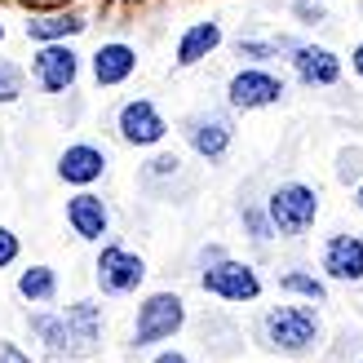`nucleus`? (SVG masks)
<instances>
[{"instance_id": "nucleus-1", "label": "nucleus", "mask_w": 363, "mask_h": 363, "mask_svg": "<svg viewBox=\"0 0 363 363\" xmlns=\"http://www.w3.org/2000/svg\"><path fill=\"white\" fill-rule=\"evenodd\" d=\"M252 341H257L266 354H279V359H311V354L323 350L328 328H323L319 306L288 297L279 306H266V311L252 319Z\"/></svg>"}, {"instance_id": "nucleus-2", "label": "nucleus", "mask_w": 363, "mask_h": 363, "mask_svg": "<svg viewBox=\"0 0 363 363\" xmlns=\"http://www.w3.org/2000/svg\"><path fill=\"white\" fill-rule=\"evenodd\" d=\"M191 323L186 315V297L173 293V288H155V293H147L138 301V311H133V328H129V350H160V346H169V341L182 337V328Z\"/></svg>"}, {"instance_id": "nucleus-3", "label": "nucleus", "mask_w": 363, "mask_h": 363, "mask_svg": "<svg viewBox=\"0 0 363 363\" xmlns=\"http://www.w3.org/2000/svg\"><path fill=\"white\" fill-rule=\"evenodd\" d=\"M262 204H266L270 226H275V240H306V235L315 230L319 213H323L319 191L311 186V182H301V177L275 182V186L262 195Z\"/></svg>"}, {"instance_id": "nucleus-4", "label": "nucleus", "mask_w": 363, "mask_h": 363, "mask_svg": "<svg viewBox=\"0 0 363 363\" xmlns=\"http://www.w3.org/2000/svg\"><path fill=\"white\" fill-rule=\"evenodd\" d=\"M195 279L213 301H226V306H257L266 297V279H262L257 262H244V257H235V252L199 266Z\"/></svg>"}, {"instance_id": "nucleus-5", "label": "nucleus", "mask_w": 363, "mask_h": 363, "mask_svg": "<svg viewBox=\"0 0 363 363\" xmlns=\"http://www.w3.org/2000/svg\"><path fill=\"white\" fill-rule=\"evenodd\" d=\"M182 142H186V151L195 155V160H204L208 169H217V164H226L230 160V151H235V111L226 106V111H217V106H199V111H191V116H182Z\"/></svg>"}, {"instance_id": "nucleus-6", "label": "nucleus", "mask_w": 363, "mask_h": 363, "mask_svg": "<svg viewBox=\"0 0 363 363\" xmlns=\"http://www.w3.org/2000/svg\"><path fill=\"white\" fill-rule=\"evenodd\" d=\"M288 102V80L275 67H257L244 62L240 71H230L226 80V106L235 116H252V111H275Z\"/></svg>"}, {"instance_id": "nucleus-7", "label": "nucleus", "mask_w": 363, "mask_h": 363, "mask_svg": "<svg viewBox=\"0 0 363 363\" xmlns=\"http://www.w3.org/2000/svg\"><path fill=\"white\" fill-rule=\"evenodd\" d=\"M151 266L138 248L120 244V240H106L98 244V257H94V284L102 297H138V288L147 284Z\"/></svg>"}, {"instance_id": "nucleus-8", "label": "nucleus", "mask_w": 363, "mask_h": 363, "mask_svg": "<svg viewBox=\"0 0 363 363\" xmlns=\"http://www.w3.org/2000/svg\"><path fill=\"white\" fill-rule=\"evenodd\" d=\"M84 71V53L71 45V40H58V45H35L31 53V84L49 98H62L76 89Z\"/></svg>"}, {"instance_id": "nucleus-9", "label": "nucleus", "mask_w": 363, "mask_h": 363, "mask_svg": "<svg viewBox=\"0 0 363 363\" xmlns=\"http://www.w3.org/2000/svg\"><path fill=\"white\" fill-rule=\"evenodd\" d=\"M169 133H173V124H169V116L160 111L151 98L120 102V111H116V138L124 142V147H133V151H160Z\"/></svg>"}, {"instance_id": "nucleus-10", "label": "nucleus", "mask_w": 363, "mask_h": 363, "mask_svg": "<svg viewBox=\"0 0 363 363\" xmlns=\"http://www.w3.org/2000/svg\"><path fill=\"white\" fill-rule=\"evenodd\" d=\"M288 71L301 89H337L346 80V58L333 49V45H319V40H306L288 53Z\"/></svg>"}, {"instance_id": "nucleus-11", "label": "nucleus", "mask_w": 363, "mask_h": 363, "mask_svg": "<svg viewBox=\"0 0 363 363\" xmlns=\"http://www.w3.org/2000/svg\"><path fill=\"white\" fill-rule=\"evenodd\" d=\"M319 275L341 288H363V235L359 230H333L319 244Z\"/></svg>"}, {"instance_id": "nucleus-12", "label": "nucleus", "mask_w": 363, "mask_h": 363, "mask_svg": "<svg viewBox=\"0 0 363 363\" xmlns=\"http://www.w3.org/2000/svg\"><path fill=\"white\" fill-rule=\"evenodd\" d=\"M62 217H67V230L76 235L80 244H106L111 240V204L89 186V191H71L67 195V208H62Z\"/></svg>"}, {"instance_id": "nucleus-13", "label": "nucleus", "mask_w": 363, "mask_h": 363, "mask_svg": "<svg viewBox=\"0 0 363 363\" xmlns=\"http://www.w3.org/2000/svg\"><path fill=\"white\" fill-rule=\"evenodd\" d=\"M62 328H67V359H94L102 350V333H106L102 306L94 297L71 301L62 311Z\"/></svg>"}, {"instance_id": "nucleus-14", "label": "nucleus", "mask_w": 363, "mask_h": 363, "mask_svg": "<svg viewBox=\"0 0 363 363\" xmlns=\"http://www.w3.org/2000/svg\"><path fill=\"white\" fill-rule=\"evenodd\" d=\"M53 173H58L62 186H71V191H89V186H98V182L111 173V160H106V151L98 147V142H71V147L58 155Z\"/></svg>"}, {"instance_id": "nucleus-15", "label": "nucleus", "mask_w": 363, "mask_h": 363, "mask_svg": "<svg viewBox=\"0 0 363 363\" xmlns=\"http://www.w3.org/2000/svg\"><path fill=\"white\" fill-rule=\"evenodd\" d=\"M222 45H226L222 18H195V23H186V27H182V35L173 40V67L177 71H191L199 62H208Z\"/></svg>"}, {"instance_id": "nucleus-16", "label": "nucleus", "mask_w": 363, "mask_h": 363, "mask_svg": "<svg viewBox=\"0 0 363 363\" xmlns=\"http://www.w3.org/2000/svg\"><path fill=\"white\" fill-rule=\"evenodd\" d=\"M138 49L129 40H102L94 53H89V76H94L98 89H120L138 76Z\"/></svg>"}, {"instance_id": "nucleus-17", "label": "nucleus", "mask_w": 363, "mask_h": 363, "mask_svg": "<svg viewBox=\"0 0 363 363\" xmlns=\"http://www.w3.org/2000/svg\"><path fill=\"white\" fill-rule=\"evenodd\" d=\"M27 40L31 45H58V40H76V35L89 31V13L76 5H62V9H45V13H31L27 23Z\"/></svg>"}, {"instance_id": "nucleus-18", "label": "nucleus", "mask_w": 363, "mask_h": 363, "mask_svg": "<svg viewBox=\"0 0 363 363\" xmlns=\"http://www.w3.org/2000/svg\"><path fill=\"white\" fill-rule=\"evenodd\" d=\"M275 288L284 297H293V301H311V306H328L333 301V284L319 275V270L311 266H288L275 275Z\"/></svg>"}, {"instance_id": "nucleus-19", "label": "nucleus", "mask_w": 363, "mask_h": 363, "mask_svg": "<svg viewBox=\"0 0 363 363\" xmlns=\"http://www.w3.org/2000/svg\"><path fill=\"white\" fill-rule=\"evenodd\" d=\"M301 45V35H240L235 40V53L244 62H257V67H275L288 62V53Z\"/></svg>"}, {"instance_id": "nucleus-20", "label": "nucleus", "mask_w": 363, "mask_h": 363, "mask_svg": "<svg viewBox=\"0 0 363 363\" xmlns=\"http://www.w3.org/2000/svg\"><path fill=\"white\" fill-rule=\"evenodd\" d=\"M13 293L23 297L27 306H53V301H58V293H62V279H58V270H53V266L35 262L27 270H18Z\"/></svg>"}, {"instance_id": "nucleus-21", "label": "nucleus", "mask_w": 363, "mask_h": 363, "mask_svg": "<svg viewBox=\"0 0 363 363\" xmlns=\"http://www.w3.org/2000/svg\"><path fill=\"white\" fill-rule=\"evenodd\" d=\"M27 328L31 337L45 346L49 359H67V328H62V311H27Z\"/></svg>"}, {"instance_id": "nucleus-22", "label": "nucleus", "mask_w": 363, "mask_h": 363, "mask_svg": "<svg viewBox=\"0 0 363 363\" xmlns=\"http://www.w3.org/2000/svg\"><path fill=\"white\" fill-rule=\"evenodd\" d=\"M235 217H240V226H244V235H248V240L252 244H257V248H266L270 240H275V226H270V217H266V204H262V199H244L240 195V204H235Z\"/></svg>"}, {"instance_id": "nucleus-23", "label": "nucleus", "mask_w": 363, "mask_h": 363, "mask_svg": "<svg viewBox=\"0 0 363 363\" xmlns=\"http://www.w3.org/2000/svg\"><path fill=\"white\" fill-rule=\"evenodd\" d=\"M23 94H27V67L13 58H0V106L23 102Z\"/></svg>"}, {"instance_id": "nucleus-24", "label": "nucleus", "mask_w": 363, "mask_h": 363, "mask_svg": "<svg viewBox=\"0 0 363 363\" xmlns=\"http://www.w3.org/2000/svg\"><path fill=\"white\" fill-rule=\"evenodd\" d=\"M363 177V147H341L337 151V182L341 186H354Z\"/></svg>"}, {"instance_id": "nucleus-25", "label": "nucleus", "mask_w": 363, "mask_h": 363, "mask_svg": "<svg viewBox=\"0 0 363 363\" xmlns=\"http://www.w3.org/2000/svg\"><path fill=\"white\" fill-rule=\"evenodd\" d=\"M293 18H301L306 27H319V23H328V5H323V0H293Z\"/></svg>"}, {"instance_id": "nucleus-26", "label": "nucleus", "mask_w": 363, "mask_h": 363, "mask_svg": "<svg viewBox=\"0 0 363 363\" xmlns=\"http://www.w3.org/2000/svg\"><path fill=\"white\" fill-rule=\"evenodd\" d=\"M18 257H23V240H18L13 226H0V270L18 266Z\"/></svg>"}, {"instance_id": "nucleus-27", "label": "nucleus", "mask_w": 363, "mask_h": 363, "mask_svg": "<svg viewBox=\"0 0 363 363\" xmlns=\"http://www.w3.org/2000/svg\"><path fill=\"white\" fill-rule=\"evenodd\" d=\"M151 363H195L186 350H177L173 346V341H169V346H160V350H151Z\"/></svg>"}, {"instance_id": "nucleus-28", "label": "nucleus", "mask_w": 363, "mask_h": 363, "mask_svg": "<svg viewBox=\"0 0 363 363\" xmlns=\"http://www.w3.org/2000/svg\"><path fill=\"white\" fill-rule=\"evenodd\" d=\"M0 363H31V354L18 341H0Z\"/></svg>"}, {"instance_id": "nucleus-29", "label": "nucleus", "mask_w": 363, "mask_h": 363, "mask_svg": "<svg viewBox=\"0 0 363 363\" xmlns=\"http://www.w3.org/2000/svg\"><path fill=\"white\" fill-rule=\"evenodd\" d=\"M217 257H226V248H222V244H204V248L195 252V270L208 266V262H217Z\"/></svg>"}, {"instance_id": "nucleus-30", "label": "nucleus", "mask_w": 363, "mask_h": 363, "mask_svg": "<svg viewBox=\"0 0 363 363\" xmlns=\"http://www.w3.org/2000/svg\"><path fill=\"white\" fill-rule=\"evenodd\" d=\"M350 76L363 84V35H359V40L350 45Z\"/></svg>"}, {"instance_id": "nucleus-31", "label": "nucleus", "mask_w": 363, "mask_h": 363, "mask_svg": "<svg viewBox=\"0 0 363 363\" xmlns=\"http://www.w3.org/2000/svg\"><path fill=\"white\" fill-rule=\"evenodd\" d=\"M350 204H354V213H363V177L350 186Z\"/></svg>"}, {"instance_id": "nucleus-32", "label": "nucleus", "mask_w": 363, "mask_h": 363, "mask_svg": "<svg viewBox=\"0 0 363 363\" xmlns=\"http://www.w3.org/2000/svg\"><path fill=\"white\" fill-rule=\"evenodd\" d=\"M116 5H142V0H116Z\"/></svg>"}, {"instance_id": "nucleus-33", "label": "nucleus", "mask_w": 363, "mask_h": 363, "mask_svg": "<svg viewBox=\"0 0 363 363\" xmlns=\"http://www.w3.org/2000/svg\"><path fill=\"white\" fill-rule=\"evenodd\" d=\"M0 45H5V23H0Z\"/></svg>"}, {"instance_id": "nucleus-34", "label": "nucleus", "mask_w": 363, "mask_h": 363, "mask_svg": "<svg viewBox=\"0 0 363 363\" xmlns=\"http://www.w3.org/2000/svg\"><path fill=\"white\" fill-rule=\"evenodd\" d=\"M359 363H363V354H359Z\"/></svg>"}, {"instance_id": "nucleus-35", "label": "nucleus", "mask_w": 363, "mask_h": 363, "mask_svg": "<svg viewBox=\"0 0 363 363\" xmlns=\"http://www.w3.org/2000/svg\"><path fill=\"white\" fill-rule=\"evenodd\" d=\"M323 5H328V0H323Z\"/></svg>"}]
</instances>
